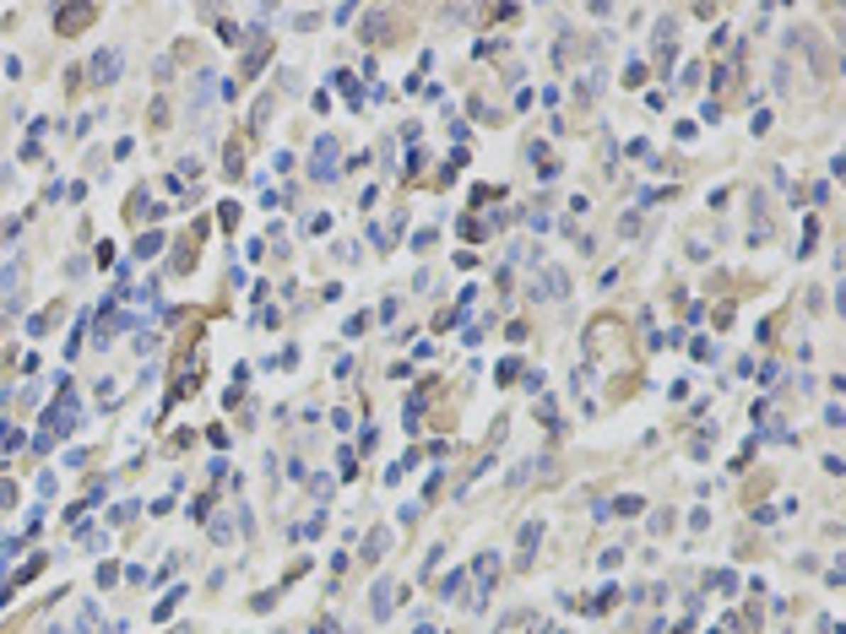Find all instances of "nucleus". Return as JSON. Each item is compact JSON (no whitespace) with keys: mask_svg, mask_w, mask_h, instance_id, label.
Listing matches in <instances>:
<instances>
[{"mask_svg":"<svg viewBox=\"0 0 846 634\" xmlns=\"http://www.w3.org/2000/svg\"><path fill=\"white\" fill-rule=\"evenodd\" d=\"M391 591H396L391 580H380V586H374V596H369V613H374V618H391Z\"/></svg>","mask_w":846,"mask_h":634,"instance_id":"4","label":"nucleus"},{"mask_svg":"<svg viewBox=\"0 0 846 634\" xmlns=\"http://www.w3.org/2000/svg\"><path fill=\"white\" fill-rule=\"evenodd\" d=\"M196 249H201V228L179 239V255H174V271H190V266H196Z\"/></svg>","mask_w":846,"mask_h":634,"instance_id":"3","label":"nucleus"},{"mask_svg":"<svg viewBox=\"0 0 846 634\" xmlns=\"http://www.w3.org/2000/svg\"><path fill=\"white\" fill-rule=\"evenodd\" d=\"M98 22V6H71V11H55V28L60 33H87Z\"/></svg>","mask_w":846,"mask_h":634,"instance_id":"1","label":"nucleus"},{"mask_svg":"<svg viewBox=\"0 0 846 634\" xmlns=\"http://www.w3.org/2000/svg\"><path fill=\"white\" fill-rule=\"evenodd\" d=\"M152 130H169V103H163V98L152 103Z\"/></svg>","mask_w":846,"mask_h":634,"instance_id":"6","label":"nucleus"},{"mask_svg":"<svg viewBox=\"0 0 846 634\" xmlns=\"http://www.w3.org/2000/svg\"><path fill=\"white\" fill-rule=\"evenodd\" d=\"M114 71H120V55H98V60H93V77L98 81H108Z\"/></svg>","mask_w":846,"mask_h":634,"instance_id":"5","label":"nucleus"},{"mask_svg":"<svg viewBox=\"0 0 846 634\" xmlns=\"http://www.w3.org/2000/svg\"><path fill=\"white\" fill-rule=\"evenodd\" d=\"M331 163H337V141H321V147H315V169H309V174H315V179H337Z\"/></svg>","mask_w":846,"mask_h":634,"instance_id":"2","label":"nucleus"}]
</instances>
